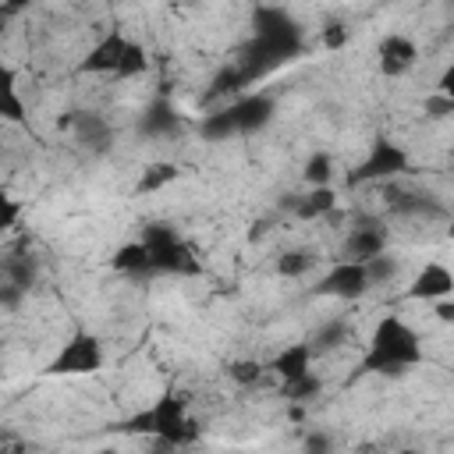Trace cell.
<instances>
[{"label": "cell", "mask_w": 454, "mask_h": 454, "mask_svg": "<svg viewBox=\"0 0 454 454\" xmlns=\"http://www.w3.org/2000/svg\"><path fill=\"white\" fill-rule=\"evenodd\" d=\"M301 50H305V32H301V25H298L284 7L262 4V7H255V14H252V39H248V46L241 50L238 67H241L245 82L252 85L255 78H266L270 71H277V67H284L287 60H294Z\"/></svg>", "instance_id": "obj_1"}, {"label": "cell", "mask_w": 454, "mask_h": 454, "mask_svg": "<svg viewBox=\"0 0 454 454\" xmlns=\"http://www.w3.org/2000/svg\"><path fill=\"white\" fill-rule=\"evenodd\" d=\"M422 362V340L419 333L401 319V316H383L372 326L369 337V351L362 358L365 372H383V376H397L411 365Z\"/></svg>", "instance_id": "obj_2"}, {"label": "cell", "mask_w": 454, "mask_h": 454, "mask_svg": "<svg viewBox=\"0 0 454 454\" xmlns=\"http://www.w3.org/2000/svg\"><path fill=\"white\" fill-rule=\"evenodd\" d=\"M142 241L149 245V255H153V273H174V277H195L202 266H199V255L177 238V231L170 223H149L142 231Z\"/></svg>", "instance_id": "obj_3"}, {"label": "cell", "mask_w": 454, "mask_h": 454, "mask_svg": "<svg viewBox=\"0 0 454 454\" xmlns=\"http://www.w3.org/2000/svg\"><path fill=\"white\" fill-rule=\"evenodd\" d=\"M383 199L397 220H447V206L436 192H426L415 184H397V177L383 181Z\"/></svg>", "instance_id": "obj_4"}, {"label": "cell", "mask_w": 454, "mask_h": 454, "mask_svg": "<svg viewBox=\"0 0 454 454\" xmlns=\"http://www.w3.org/2000/svg\"><path fill=\"white\" fill-rule=\"evenodd\" d=\"M149 411H153V436H160V443L184 447L199 436V426L188 415V401L181 394H163Z\"/></svg>", "instance_id": "obj_5"}, {"label": "cell", "mask_w": 454, "mask_h": 454, "mask_svg": "<svg viewBox=\"0 0 454 454\" xmlns=\"http://www.w3.org/2000/svg\"><path fill=\"white\" fill-rule=\"evenodd\" d=\"M408 170V153L387 138L372 142L369 156L348 174V184H383V181H394Z\"/></svg>", "instance_id": "obj_6"}, {"label": "cell", "mask_w": 454, "mask_h": 454, "mask_svg": "<svg viewBox=\"0 0 454 454\" xmlns=\"http://www.w3.org/2000/svg\"><path fill=\"white\" fill-rule=\"evenodd\" d=\"M103 365V344L92 333H74L50 362V376H89Z\"/></svg>", "instance_id": "obj_7"}, {"label": "cell", "mask_w": 454, "mask_h": 454, "mask_svg": "<svg viewBox=\"0 0 454 454\" xmlns=\"http://www.w3.org/2000/svg\"><path fill=\"white\" fill-rule=\"evenodd\" d=\"M369 291V277H365V262L355 259H340L333 270H326L316 284V294L323 298H340V301H355Z\"/></svg>", "instance_id": "obj_8"}, {"label": "cell", "mask_w": 454, "mask_h": 454, "mask_svg": "<svg viewBox=\"0 0 454 454\" xmlns=\"http://www.w3.org/2000/svg\"><path fill=\"white\" fill-rule=\"evenodd\" d=\"M67 128H71V135H74V142L85 149V153H106L110 145H114V128H110V121L99 114V110H74L67 121H64Z\"/></svg>", "instance_id": "obj_9"}, {"label": "cell", "mask_w": 454, "mask_h": 454, "mask_svg": "<svg viewBox=\"0 0 454 454\" xmlns=\"http://www.w3.org/2000/svg\"><path fill=\"white\" fill-rule=\"evenodd\" d=\"M231 114H234L238 135H255V131H262V128L273 121L277 103H273V96H266V92H245V96H238V99L231 103Z\"/></svg>", "instance_id": "obj_10"}, {"label": "cell", "mask_w": 454, "mask_h": 454, "mask_svg": "<svg viewBox=\"0 0 454 454\" xmlns=\"http://www.w3.org/2000/svg\"><path fill=\"white\" fill-rule=\"evenodd\" d=\"M411 301H440V298H450L454 294V273L443 266V262H426L415 277H411V284H408V291H404Z\"/></svg>", "instance_id": "obj_11"}, {"label": "cell", "mask_w": 454, "mask_h": 454, "mask_svg": "<svg viewBox=\"0 0 454 454\" xmlns=\"http://www.w3.org/2000/svg\"><path fill=\"white\" fill-rule=\"evenodd\" d=\"M376 57H380V71H383L387 78H401V74H408V71L419 64V46H415L404 32H390V35L380 43Z\"/></svg>", "instance_id": "obj_12"}, {"label": "cell", "mask_w": 454, "mask_h": 454, "mask_svg": "<svg viewBox=\"0 0 454 454\" xmlns=\"http://www.w3.org/2000/svg\"><path fill=\"white\" fill-rule=\"evenodd\" d=\"M128 43L131 39H124L121 32H106L85 57H82V71L85 74H117V67H121V57H124V50H128Z\"/></svg>", "instance_id": "obj_13"}, {"label": "cell", "mask_w": 454, "mask_h": 454, "mask_svg": "<svg viewBox=\"0 0 454 454\" xmlns=\"http://www.w3.org/2000/svg\"><path fill=\"white\" fill-rule=\"evenodd\" d=\"M387 252V231L380 220H362L358 227L348 231L344 238V259H355V262H365L372 255Z\"/></svg>", "instance_id": "obj_14"}, {"label": "cell", "mask_w": 454, "mask_h": 454, "mask_svg": "<svg viewBox=\"0 0 454 454\" xmlns=\"http://www.w3.org/2000/svg\"><path fill=\"white\" fill-rule=\"evenodd\" d=\"M337 209V192L330 188V184H316V188H309L305 195H291L287 199V213L294 216V220H323V216H330Z\"/></svg>", "instance_id": "obj_15"}, {"label": "cell", "mask_w": 454, "mask_h": 454, "mask_svg": "<svg viewBox=\"0 0 454 454\" xmlns=\"http://www.w3.org/2000/svg\"><path fill=\"white\" fill-rule=\"evenodd\" d=\"M177 110H174V103L170 99H163V96H156L145 110H142V117H138V135H145V138H167V135H174L177 131Z\"/></svg>", "instance_id": "obj_16"}, {"label": "cell", "mask_w": 454, "mask_h": 454, "mask_svg": "<svg viewBox=\"0 0 454 454\" xmlns=\"http://www.w3.org/2000/svg\"><path fill=\"white\" fill-rule=\"evenodd\" d=\"M312 362H316L312 344H309V340H298V344H287V348L273 358V365H270V369L287 383V380H298V376L312 372Z\"/></svg>", "instance_id": "obj_17"}, {"label": "cell", "mask_w": 454, "mask_h": 454, "mask_svg": "<svg viewBox=\"0 0 454 454\" xmlns=\"http://www.w3.org/2000/svg\"><path fill=\"white\" fill-rule=\"evenodd\" d=\"M0 273H4L7 284H18L21 291H28L39 280V262H35L32 252H7L4 262H0Z\"/></svg>", "instance_id": "obj_18"}, {"label": "cell", "mask_w": 454, "mask_h": 454, "mask_svg": "<svg viewBox=\"0 0 454 454\" xmlns=\"http://www.w3.org/2000/svg\"><path fill=\"white\" fill-rule=\"evenodd\" d=\"M114 270L117 273H153V255H149V245L145 241H128L114 252Z\"/></svg>", "instance_id": "obj_19"}, {"label": "cell", "mask_w": 454, "mask_h": 454, "mask_svg": "<svg viewBox=\"0 0 454 454\" xmlns=\"http://www.w3.org/2000/svg\"><path fill=\"white\" fill-rule=\"evenodd\" d=\"M348 337H351V326L337 316V319H326V323H319L316 330H312V337H309V344H312V351H316V358L319 355H326V351H337L340 344H348Z\"/></svg>", "instance_id": "obj_20"}, {"label": "cell", "mask_w": 454, "mask_h": 454, "mask_svg": "<svg viewBox=\"0 0 454 454\" xmlns=\"http://www.w3.org/2000/svg\"><path fill=\"white\" fill-rule=\"evenodd\" d=\"M0 114H4V121H11V124H21L25 121V103H21V96H18V85H14V71L11 67H4L0 71Z\"/></svg>", "instance_id": "obj_21"}, {"label": "cell", "mask_w": 454, "mask_h": 454, "mask_svg": "<svg viewBox=\"0 0 454 454\" xmlns=\"http://www.w3.org/2000/svg\"><path fill=\"white\" fill-rule=\"evenodd\" d=\"M199 135H202V138H209V142H223V138H231V135H238V124H234V114H231V103H227V106H220V110H213V114H206V117L199 121Z\"/></svg>", "instance_id": "obj_22"}, {"label": "cell", "mask_w": 454, "mask_h": 454, "mask_svg": "<svg viewBox=\"0 0 454 454\" xmlns=\"http://www.w3.org/2000/svg\"><path fill=\"white\" fill-rule=\"evenodd\" d=\"M312 266H316V252L312 248H287V252L277 255V273L291 277V280L312 273Z\"/></svg>", "instance_id": "obj_23"}, {"label": "cell", "mask_w": 454, "mask_h": 454, "mask_svg": "<svg viewBox=\"0 0 454 454\" xmlns=\"http://www.w3.org/2000/svg\"><path fill=\"white\" fill-rule=\"evenodd\" d=\"M397 273H401V262H397L394 255H387V252H380V255L365 259V277H369V287H383V284L397 280Z\"/></svg>", "instance_id": "obj_24"}, {"label": "cell", "mask_w": 454, "mask_h": 454, "mask_svg": "<svg viewBox=\"0 0 454 454\" xmlns=\"http://www.w3.org/2000/svg\"><path fill=\"white\" fill-rule=\"evenodd\" d=\"M174 177H177V167H174V163H163V160H160V163H149V167L142 170V177H138V192H145V195H149V192H160V188H167Z\"/></svg>", "instance_id": "obj_25"}, {"label": "cell", "mask_w": 454, "mask_h": 454, "mask_svg": "<svg viewBox=\"0 0 454 454\" xmlns=\"http://www.w3.org/2000/svg\"><path fill=\"white\" fill-rule=\"evenodd\" d=\"M333 177V156L330 153H312L305 160V184L316 188V184H330Z\"/></svg>", "instance_id": "obj_26"}, {"label": "cell", "mask_w": 454, "mask_h": 454, "mask_svg": "<svg viewBox=\"0 0 454 454\" xmlns=\"http://www.w3.org/2000/svg\"><path fill=\"white\" fill-rule=\"evenodd\" d=\"M319 390H323V383H319V376H316V372H305V376H298V380H287V383H284V397H287V401H294V404L312 401Z\"/></svg>", "instance_id": "obj_27"}, {"label": "cell", "mask_w": 454, "mask_h": 454, "mask_svg": "<svg viewBox=\"0 0 454 454\" xmlns=\"http://www.w3.org/2000/svg\"><path fill=\"white\" fill-rule=\"evenodd\" d=\"M149 67V57H145V50L138 46V43H128V50H124V57H121V67H117V74L114 78H135V74H142Z\"/></svg>", "instance_id": "obj_28"}, {"label": "cell", "mask_w": 454, "mask_h": 454, "mask_svg": "<svg viewBox=\"0 0 454 454\" xmlns=\"http://www.w3.org/2000/svg\"><path fill=\"white\" fill-rule=\"evenodd\" d=\"M227 376H231L234 383H241V387H252V383L262 376V365H259L255 358H241V362H231V365H227Z\"/></svg>", "instance_id": "obj_29"}, {"label": "cell", "mask_w": 454, "mask_h": 454, "mask_svg": "<svg viewBox=\"0 0 454 454\" xmlns=\"http://www.w3.org/2000/svg\"><path fill=\"white\" fill-rule=\"evenodd\" d=\"M348 43V28L340 25V21H330L326 28H323V46L326 50H340Z\"/></svg>", "instance_id": "obj_30"}, {"label": "cell", "mask_w": 454, "mask_h": 454, "mask_svg": "<svg viewBox=\"0 0 454 454\" xmlns=\"http://www.w3.org/2000/svg\"><path fill=\"white\" fill-rule=\"evenodd\" d=\"M426 114L429 117H447V114H454V99L443 96V92H436L433 99H426Z\"/></svg>", "instance_id": "obj_31"}, {"label": "cell", "mask_w": 454, "mask_h": 454, "mask_svg": "<svg viewBox=\"0 0 454 454\" xmlns=\"http://www.w3.org/2000/svg\"><path fill=\"white\" fill-rule=\"evenodd\" d=\"M433 316H436L440 323H454V298H440V301H433Z\"/></svg>", "instance_id": "obj_32"}, {"label": "cell", "mask_w": 454, "mask_h": 454, "mask_svg": "<svg viewBox=\"0 0 454 454\" xmlns=\"http://www.w3.org/2000/svg\"><path fill=\"white\" fill-rule=\"evenodd\" d=\"M436 92H443V96H450L454 99V60L443 67V74L436 78Z\"/></svg>", "instance_id": "obj_33"}, {"label": "cell", "mask_w": 454, "mask_h": 454, "mask_svg": "<svg viewBox=\"0 0 454 454\" xmlns=\"http://www.w3.org/2000/svg\"><path fill=\"white\" fill-rule=\"evenodd\" d=\"M14 220H18V202H14V199H4V227L11 231Z\"/></svg>", "instance_id": "obj_34"}, {"label": "cell", "mask_w": 454, "mask_h": 454, "mask_svg": "<svg viewBox=\"0 0 454 454\" xmlns=\"http://www.w3.org/2000/svg\"><path fill=\"white\" fill-rule=\"evenodd\" d=\"M28 4H32V0H4L0 14H4V18H14V14H18V11H25Z\"/></svg>", "instance_id": "obj_35"}, {"label": "cell", "mask_w": 454, "mask_h": 454, "mask_svg": "<svg viewBox=\"0 0 454 454\" xmlns=\"http://www.w3.org/2000/svg\"><path fill=\"white\" fill-rule=\"evenodd\" d=\"M305 447H309V450H326V447H330V440H326V436H319V433H312V436H305Z\"/></svg>", "instance_id": "obj_36"}, {"label": "cell", "mask_w": 454, "mask_h": 454, "mask_svg": "<svg viewBox=\"0 0 454 454\" xmlns=\"http://www.w3.org/2000/svg\"><path fill=\"white\" fill-rule=\"evenodd\" d=\"M447 238L454 241V216H447Z\"/></svg>", "instance_id": "obj_37"}, {"label": "cell", "mask_w": 454, "mask_h": 454, "mask_svg": "<svg viewBox=\"0 0 454 454\" xmlns=\"http://www.w3.org/2000/svg\"><path fill=\"white\" fill-rule=\"evenodd\" d=\"M447 7H450V11H454V0H447Z\"/></svg>", "instance_id": "obj_38"}]
</instances>
